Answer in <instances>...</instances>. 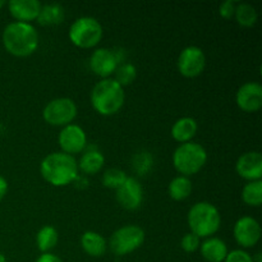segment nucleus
Returning a JSON list of instances; mask_svg holds the SVG:
<instances>
[{
    "label": "nucleus",
    "mask_w": 262,
    "mask_h": 262,
    "mask_svg": "<svg viewBox=\"0 0 262 262\" xmlns=\"http://www.w3.org/2000/svg\"><path fill=\"white\" fill-rule=\"evenodd\" d=\"M179 73L186 78H194L204 72L206 67V56L199 46H187L181 51L177 60Z\"/></svg>",
    "instance_id": "nucleus-9"
},
{
    "label": "nucleus",
    "mask_w": 262,
    "mask_h": 262,
    "mask_svg": "<svg viewBox=\"0 0 262 262\" xmlns=\"http://www.w3.org/2000/svg\"><path fill=\"white\" fill-rule=\"evenodd\" d=\"M224 262H253V258L245 250H234L228 252Z\"/></svg>",
    "instance_id": "nucleus-30"
},
{
    "label": "nucleus",
    "mask_w": 262,
    "mask_h": 262,
    "mask_svg": "<svg viewBox=\"0 0 262 262\" xmlns=\"http://www.w3.org/2000/svg\"><path fill=\"white\" fill-rule=\"evenodd\" d=\"M200 245H201V238H199L196 234L191 232L184 234L181 239L182 250L187 253L196 252L200 248Z\"/></svg>",
    "instance_id": "nucleus-29"
},
{
    "label": "nucleus",
    "mask_w": 262,
    "mask_h": 262,
    "mask_svg": "<svg viewBox=\"0 0 262 262\" xmlns=\"http://www.w3.org/2000/svg\"><path fill=\"white\" fill-rule=\"evenodd\" d=\"M242 201L247 206L260 207L262 204V181L248 182L242 189Z\"/></svg>",
    "instance_id": "nucleus-25"
},
{
    "label": "nucleus",
    "mask_w": 262,
    "mask_h": 262,
    "mask_svg": "<svg viewBox=\"0 0 262 262\" xmlns=\"http://www.w3.org/2000/svg\"><path fill=\"white\" fill-rule=\"evenodd\" d=\"M58 143L61 152L74 156L81 154L87 147V136L83 128L78 124H68L61 128L58 136Z\"/></svg>",
    "instance_id": "nucleus-10"
},
{
    "label": "nucleus",
    "mask_w": 262,
    "mask_h": 262,
    "mask_svg": "<svg viewBox=\"0 0 262 262\" xmlns=\"http://www.w3.org/2000/svg\"><path fill=\"white\" fill-rule=\"evenodd\" d=\"M197 129H199V124L196 119L191 117H183L174 122V124L171 125L170 135L177 142L187 143L191 142L192 138L196 136Z\"/></svg>",
    "instance_id": "nucleus-18"
},
{
    "label": "nucleus",
    "mask_w": 262,
    "mask_h": 262,
    "mask_svg": "<svg viewBox=\"0 0 262 262\" xmlns=\"http://www.w3.org/2000/svg\"><path fill=\"white\" fill-rule=\"evenodd\" d=\"M201 256L207 262H224L228 255V246L223 239L217 237L206 238L200 245Z\"/></svg>",
    "instance_id": "nucleus-17"
},
{
    "label": "nucleus",
    "mask_w": 262,
    "mask_h": 262,
    "mask_svg": "<svg viewBox=\"0 0 262 262\" xmlns=\"http://www.w3.org/2000/svg\"><path fill=\"white\" fill-rule=\"evenodd\" d=\"M127 178L128 176L124 170L118 168H112L105 170V173L102 174V184H104V187H106V188L115 189V191H117V189L124 183Z\"/></svg>",
    "instance_id": "nucleus-27"
},
{
    "label": "nucleus",
    "mask_w": 262,
    "mask_h": 262,
    "mask_svg": "<svg viewBox=\"0 0 262 262\" xmlns=\"http://www.w3.org/2000/svg\"><path fill=\"white\" fill-rule=\"evenodd\" d=\"M115 197L118 204L128 211L140 209L143 201V188L140 181L133 177H128L124 183L117 189Z\"/></svg>",
    "instance_id": "nucleus-12"
},
{
    "label": "nucleus",
    "mask_w": 262,
    "mask_h": 262,
    "mask_svg": "<svg viewBox=\"0 0 262 262\" xmlns=\"http://www.w3.org/2000/svg\"><path fill=\"white\" fill-rule=\"evenodd\" d=\"M187 222L191 233L206 239L219 232L222 227V215L211 202L201 201L189 209Z\"/></svg>",
    "instance_id": "nucleus-4"
},
{
    "label": "nucleus",
    "mask_w": 262,
    "mask_h": 262,
    "mask_svg": "<svg viewBox=\"0 0 262 262\" xmlns=\"http://www.w3.org/2000/svg\"><path fill=\"white\" fill-rule=\"evenodd\" d=\"M234 18L238 25L250 28L257 23L258 14L253 5L248 4V3H238L237 8H235Z\"/></svg>",
    "instance_id": "nucleus-24"
},
{
    "label": "nucleus",
    "mask_w": 262,
    "mask_h": 262,
    "mask_svg": "<svg viewBox=\"0 0 262 262\" xmlns=\"http://www.w3.org/2000/svg\"><path fill=\"white\" fill-rule=\"evenodd\" d=\"M90 100L95 112L110 117L119 113L124 105V89L114 78L101 79L92 89Z\"/></svg>",
    "instance_id": "nucleus-3"
},
{
    "label": "nucleus",
    "mask_w": 262,
    "mask_h": 262,
    "mask_svg": "<svg viewBox=\"0 0 262 262\" xmlns=\"http://www.w3.org/2000/svg\"><path fill=\"white\" fill-rule=\"evenodd\" d=\"M81 246L84 252L91 257H101L107 251L106 239L94 230H89L82 234Z\"/></svg>",
    "instance_id": "nucleus-19"
},
{
    "label": "nucleus",
    "mask_w": 262,
    "mask_h": 262,
    "mask_svg": "<svg viewBox=\"0 0 262 262\" xmlns=\"http://www.w3.org/2000/svg\"><path fill=\"white\" fill-rule=\"evenodd\" d=\"M4 5H7V2H4V0H0V9H2Z\"/></svg>",
    "instance_id": "nucleus-35"
},
{
    "label": "nucleus",
    "mask_w": 262,
    "mask_h": 262,
    "mask_svg": "<svg viewBox=\"0 0 262 262\" xmlns=\"http://www.w3.org/2000/svg\"><path fill=\"white\" fill-rule=\"evenodd\" d=\"M59 242V233L53 225H45L36 235V245L41 253H49Z\"/></svg>",
    "instance_id": "nucleus-22"
},
{
    "label": "nucleus",
    "mask_w": 262,
    "mask_h": 262,
    "mask_svg": "<svg viewBox=\"0 0 262 262\" xmlns=\"http://www.w3.org/2000/svg\"><path fill=\"white\" fill-rule=\"evenodd\" d=\"M0 262H7V257L3 253H0Z\"/></svg>",
    "instance_id": "nucleus-34"
},
{
    "label": "nucleus",
    "mask_w": 262,
    "mask_h": 262,
    "mask_svg": "<svg viewBox=\"0 0 262 262\" xmlns=\"http://www.w3.org/2000/svg\"><path fill=\"white\" fill-rule=\"evenodd\" d=\"M235 170L241 178L248 182L261 181L262 155L258 151H248L241 155L235 163Z\"/></svg>",
    "instance_id": "nucleus-15"
},
{
    "label": "nucleus",
    "mask_w": 262,
    "mask_h": 262,
    "mask_svg": "<svg viewBox=\"0 0 262 262\" xmlns=\"http://www.w3.org/2000/svg\"><path fill=\"white\" fill-rule=\"evenodd\" d=\"M3 45L17 58L30 56L38 48V33L35 26L25 22H10L3 31Z\"/></svg>",
    "instance_id": "nucleus-2"
},
{
    "label": "nucleus",
    "mask_w": 262,
    "mask_h": 262,
    "mask_svg": "<svg viewBox=\"0 0 262 262\" xmlns=\"http://www.w3.org/2000/svg\"><path fill=\"white\" fill-rule=\"evenodd\" d=\"M192 189H193V186H192L191 179L188 177L178 176L171 179L169 183L168 193L174 201H183L188 199L189 194L192 193Z\"/></svg>",
    "instance_id": "nucleus-23"
},
{
    "label": "nucleus",
    "mask_w": 262,
    "mask_h": 262,
    "mask_svg": "<svg viewBox=\"0 0 262 262\" xmlns=\"http://www.w3.org/2000/svg\"><path fill=\"white\" fill-rule=\"evenodd\" d=\"M237 2L234 0H227V2L222 3L219 7V14L222 15L224 19H232L234 17L235 8H237Z\"/></svg>",
    "instance_id": "nucleus-31"
},
{
    "label": "nucleus",
    "mask_w": 262,
    "mask_h": 262,
    "mask_svg": "<svg viewBox=\"0 0 262 262\" xmlns=\"http://www.w3.org/2000/svg\"><path fill=\"white\" fill-rule=\"evenodd\" d=\"M89 64L94 74L101 77L102 79L110 78V76L114 74L115 69L119 66L113 50L106 48L96 49L90 56Z\"/></svg>",
    "instance_id": "nucleus-14"
},
{
    "label": "nucleus",
    "mask_w": 262,
    "mask_h": 262,
    "mask_svg": "<svg viewBox=\"0 0 262 262\" xmlns=\"http://www.w3.org/2000/svg\"><path fill=\"white\" fill-rule=\"evenodd\" d=\"M40 173L49 184L66 187L78 178V163L74 156L64 152H51L42 159Z\"/></svg>",
    "instance_id": "nucleus-1"
},
{
    "label": "nucleus",
    "mask_w": 262,
    "mask_h": 262,
    "mask_svg": "<svg viewBox=\"0 0 262 262\" xmlns=\"http://www.w3.org/2000/svg\"><path fill=\"white\" fill-rule=\"evenodd\" d=\"M8 192V182L3 176H0V201L5 197Z\"/></svg>",
    "instance_id": "nucleus-33"
},
{
    "label": "nucleus",
    "mask_w": 262,
    "mask_h": 262,
    "mask_svg": "<svg viewBox=\"0 0 262 262\" xmlns=\"http://www.w3.org/2000/svg\"><path fill=\"white\" fill-rule=\"evenodd\" d=\"M36 262H63V260H61L59 256L49 252V253H41V256L36 260Z\"/></svg>",
    "instance_id": "nucleus-32"
},
{
    "label": "nucleus",
    "mask_w": 262,
    "mask_h": 262,
    "mask_svg": "<svg viewBox=\"0 0 262 262\" xmlns=\"http://www.w3.org/2000/svg\"><path fill=\"white\" fill-rule=\"evenodd\" d=\"M234 239L242 248H252L261 239V225L255 217L242 216L233 228Z\"/></svg>",
    "instance_id": "nucleus-11"
},
{
    "label": "nucleus",
    "mask_w": 262,
    "mask_h": 262,
    "mask_svg": "<svg viewBox=\"0 0 262 262\" xmlns=\"http://www.w3.org/2000/svg\"><path fill=\"white\" fill-rule=\"evenodd\" d=\"M64 18H66V10H64L63 5L50 3V4L41 5L37 22L41 26H55L63 23Z\"/></svg>",
    "instance_id": "nucleus-21"
},
{
    "label": "nucleus",
    "mask_w": 262,
    "mask_h": 262,
    "mask_svg": "<svg viewBox=\"0 0 262 262\" xmlns=\"http://www.w3.org/2000/svg\"><path fill=\"white\" fill-rule=\"evenodd\" d=\"M115 81L124 89L125 86H129L137 78V68L132 63H122L118 66L114 72Z\"/></svg>",
    "instance_id": "nucleus-26"
},
{
    "label": "nucleus",
    "mask_w": 262,
    "mask_h": 262,
    "mask_svg": "<svg viewBox=\"0 0 262 262\" xmlns=\"http://www.w3.org/2000/svg\"><path fill=\"white\" fill-rule=\"evenodd\" d=\"M102 26L96 18L83 15L74 20L69 27V40L79 49H92L102 38Z\"/></svg>",
    "instance_id": "nucleus-6"
},
{
    "label": "nucleus",
    "mask_w": 262,
    "mask_h": 262,
    "mask_svg": "<svg viewBox=\"0 0 262 262\" xmlns=\"http://www.w3.org/2000/svg\"><path fill=\"white\" fill-rule=\"evenodd\" d=\"M7 5L15 22L31 23L37 19L42 4L38 0H10Z\"/></svg>",
    "instance_id": "nucleus-16"
},
{
    "label": "nucleus",
    "mask_w": 262,
    "mask_h": 262,
    "mask_svg": "<svg viewBox=\"0 0 262 262\" xmlns=\"http://www.w3.org/2000/svg\"><path fill=\"white\" fill-rule=\"evenodd\" d=\"M77 163H78V170H81L86 176H95L104 166L105 158L99 150L89 148Z\"/></svg>",
    "instance_id": "nucleus-20"
},
{
    "label": "nucleus",
    "mask_w": 262,
    "mask_h": 262,
    "mask_svg": "<svg viewBox=\"0 0 262 262\" xmlns=\"http://www.w3.org/2000/svg\"><path fill=\"white\" fill-rule=\"evenodd\" d=\"M154 165V158L151 152L148 151H141L137 152L132 159V166L133 170L138 174V176H146L148 171L151 170Z\"/></svg>",
    "instance_id": "nucleus-28"
},
{
    "label": "nucleus",
    "mask_w": 262,
    "mask_h": 262,
    "mask_svg": "<svg viewBox=\"0 0 262 262\" xmlns=\"http://www.w3.org/2000/svg\"><path fill=\"white\" fill-rule=\"evenodd\" d=\"M238 107L245 113H256L262 107V86L258 82H246L235 95Z\"/></svg>",
    "instance_id": "nucleus-13"
},
{
    "label": "nucleus",
    "mask_w": 262,
    "mask_h": 262,
    "mask_svg": "<svg viewBox=\"0 0 262 262\" xmlns=\"http://www.w3.org/2000/svg\"><path fill=\"white\" fill-rule=\"evenodd\" d=\"M78 114L76 102L69 97L53 99L45 105L42 110V118L48 124L53 127H66L72 124Z\"/></svg>",
    "instance_id": "nucleus-8"
},
{
    "label": "nucleus",
    "mask_w": 262,
    "mask_h": 262,
    "mask_svg": "<svg viewBox=\"0 0 262 262\" xmlns=\"http://www.w3.org/2000/svg\"><path fill=\"white\" fill-rule=\"evenodd\" d=\"M145 242V232L135 224L124 225L115 230L109 239V247L117 256H125L137 251Z\"/></svg>",
    "instance_id": "nucleus-7"
},
{
    "label": "nucleus",
    "mask_w": 262,
    "mask_h": 262,
    "mask_svg": "<svg viewBox=\"0 0 262 262\" xmlns=\"http://www.w3.org/2000/svg\"><path fill=\"white\" fill-rule=\"evenodd\" d=\"M207 163V152L200 143H181L173 154V165L181 176L191 177L199 173Z\"/></svg>",
    "instance_id": "nucleus-5"
}]
</instances>
